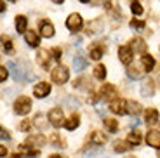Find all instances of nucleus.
Wrapping results in <instances>:
<instances>
[{
    "label": "nucleus",
    "instance_id": "1",
    "mask_svg": "<svg viewBox=\"0 0 160 158\" xmlns=\"http://www.w3.org/2000/svg\"><path fill=\"white\" fill-rule=\"evenodd\" d=\"M7 66L12 71V77L16 78V82H28V80L35 78V75H32L30 71H24V66L18 64L16 61H7Z\"/></svg>",
    "mask_w": 160,
    "mask_h": 158
},
{
    "label": "nucleus",
    "instance_id": "2",
    "mask_svg": "<svg viewBox=\"0 0 160 158\" xmlns=\"http://www.w3.org/2000/svg\"><path fill=\"white\" fill-rule=\"evenodd\" d=\"M68 77H70L68 68H66V66H63V64L56 66L54 70H52V73H51L52 82H54V83H58V85H63V83H66V82H68Z\"/></svg>",
    "mask_w": 160,
    "mask_h": 158
},
{
    "label": "nucleus",
    "instance_id": "3",
    "mask_svg": "<svg viewBox=\"0 0 160 158\" xmlns=\"http://www.w3.org/2000/svg\"><path fill=\"white\" fill-rule=\"evenodd\" d=\"M14 111L18 115H28L32 111V99L26 96H19L14 103Z\"/></svg>",
    "mask_w": 160,
    "mask_h": 158
},
{
    "label": "nucleus",
    "instance_id": "4",
    "mask_svg": "<svg viewBox=\"0 0 160 158\" xmlns=\"http://www.w3.org/2000/svg\"><path fill=\"white\" fill-rule=\"evenodd\" d=\"M82 24H84V21H82V16H80V14H77V12L70 14L68 19H66V28H68L72 33L80 32V30H82Z\"/></svg>",
    "mask_w": 160,
    "mask_h": 158
},
{
    "label": "nucleus",
    "instance_id": "5",
    "mask_svg": "<svg viewBox=\"0 0 160 158\" xmlns=\"http://www.w3.org/2000/svg\"><path fill=\"white\" fill-rule=\"evenodd\" d=\"M47 118H49V123H51L52 127H61L64 123V120H63V110L61 108H52L51 111H49V115H47Z\"/></svg>",
    "mask_w": 160,
    "mask_h": 158
},
{
    "label": "nucleus",
    "instance_id": "6",
    "mask_svg": "<svg viewBox=\"0 0 160 158\" xmlns=\"http://www.w3.org/2000/svg\"><path fill=\"white\" fill-rule=\"evenodd\" d=\"M99 97L104 99V101H113L117 97V87L112 85V83H106L99 89Z\"/></svg>",
    "mask_w": 160,
    "mask_h": 158
},
{
    "label": "nucleus",
    "instance_id": "7",
    "mask_svg": "<svg viewBox=\"0 0 160 158\" xmlns=\"http://www.w3.org/2000/svg\"><path fill=\"white\" fill-rule=\"evenodd\" d=\"M33 94H35V97H47L49 94H51V83L47 82H38L33 87Z\"/></svg>",
    "mask_w": 160,
    "mask_h": 158
},
{
    "label": "nucleus",
    "instance_id": "8",
    "mask_svg": "<svg viewBox=\"0 0 160 158\" xmlns=\"http://www.w3.org/2000/svg\"><path fill=\"white\" fill-rule=\"evenodd\" d=\"M132 56H134V51H131L129 45H122V47L118 49V59L122 61L125 66L132 63Z\"/></svg>",
    "mask_w": 160,
    "mask_h": 158
},
{
    "label": "nucleus",
    "instance_id": "9",
    "mask_svg": "<svg viewBox=\"0 0 160 158\" xmlns=\"http://www.w3.org/2000/svg\"><path fill=\"white\" fill-rule=\"evenodd\" d=\"M37 63L44 68V70H49V66H51V52L45 51V49H40L37 52Z\"/></svg>",
    "mask_w": 160,
    "mask_h": 158
},
{
    "label": "nucleus",
    "instance_id": "10",
    "mask_svg": "<svg viewBox=\"0 0 160 158\" xmlns=\"http://www.w3.org/2000/svg\"><path fill=\"white\" fill-rule=\"evenodd\" d=\"M110 110L117 115H125L127 113V101H124V99H113L112 104H110Z\"/></svg>",
    "mask_w": 160,
    "mask_h": 158
},
{
    "label": "nucleus",
    "instance_id": "11",
    "mask_svg": "<svg viewBox=\"0 0 160 158\" xmlns=\"http://www.w3.org/2000/svg\"><path fill=\"white\" fill-rule=\"evenodd\" d=\"M45 142H47V137L44 134H33V136H28L26 146H45Z\"/></svg>",
    "mask_w": 160,
    "mask_h": 158
},
{
    "label": "nucleus",
    "instance_id": "12",
    "mask_svg": "<svg viewBox=\"0 0 160 158\" xmlns=\"http://www.w3.org/2000/svg\"><path fill=\"white\" fill-rule=\"evenodd\" d=\"M129 47L132 49L134 52H139V54H144V51H146V42H144L141 37H134V38L131 40V44H129Z\"/></svg>",
    "mask_w": 160,
    "mask_h": 158
},
{
    "label": "nucleus",
    "instance_id": "13",
    "mask_svg": "<svg viewBox=\"0 0 160 158\" xmlns=\"http://www.w3.org/2000/svg\"><path fill=\"white\" fill-rule=\"evenodd\" d=\"M158 111L155 108H148V110H144V122L148 123V125H155L158 123Z\"/></svg>",
    "mask_w": 160,
    "mask_h": 158
},
{
    "label": "nucleus",
    "instance_id": "14",
    "mask_svg": "<svg viewBox=\"0 0 160 158\" xmlns=\"http://www.w3.org/2000/svg\"><path fill=\"white\" fill-rule=\"evenodd\" d=\"M40 35L45 37V38H51L54 35V26H52V23H49L47 19L40 21Z\"/></svg>",
    "mask_w": 160,
    "mask_h": 158
},
{
    "label": "nucleus",
    "instance_id": "15",
    "mask_svg": "<svg viewBox=\"0 0 160 158\" xmlns=\"http://www.w3.org/2000/svg\"><path fill=\"white\" fill-rule=\"evenodd\" d=\"M146 142H148L152 148L160 150V132L158 131H150L146 134Z\"/></svg>",
    "mask_w": 160,
    "mask_h": 158
},
{
    "label": "nucleus",
    "instance_id": "16",
    "mask_svg": "<svg viewBox=\"0 0 160 158\" xmlns=\"http://www.w3.org/2000/svg\"><path fill=\"white\" fill-rule=\"evenodd\" d=\"M101 148L98 146V144H94V146H85L84 150L80 151V158H94L96 155H99Z\"/></svg>",
    "mask_w": 160,
    "mask_h": 158
},
{
    "label": "nucleus",
    "instance_id": "17",
    "mask_svg": "<svg viewBox=\"0 0 160 158\" xmlns=\"http://www.w3.org/2000/svg\"><path fill=\"white\" fill-rule=\"evenodd\" d=\"M87 59H85L84 56H75V59H73V70L77 71V73H80V71H84L85 68H87Z\"/></svg>",
    "mask_w": 160,
    "mask_h": 158
},
{
    "label": "nucleus",
    "instance_id": "18",
    "mask_svg": "<svg viewBox=\"0 0 160 158\" xmlns=\"http://www.w3.org/2000/svg\"><path fill=\"white\" fill-rule=\"evenodd\" d=\"M141 66H143L144 71H152L155 68V59L150 54H143L141 56Z\"/></svg>",
    "mask_w": 160,
    "mask_h": 158
},
{
    "label": "nucleus",
    "instance_id": "19",
    "mask_svg": "<svg viewBox=\"0 0 160 158\" xmlns=\"http://www.w3.org/2000/svg\"><path fill=\"white\" fill-rule=\"evenodd\" d=\"M24 38H26V42H28V45H32V47H38L40 44V37L37 35L33 30H30V32L24 33Z\"/></svg>",
    "mask_w": 160,
    "mask_h": 158
},
{
    "label": "nucleus",
    "instance_id": "20",
    "mask_svg": "<svg viewBox=\"0 0 160 158\" xmlns=\"http://www.w3.org/2000/svg\"><path fill=\"white\" fill-rule=\"evenodd\" d=\"M153 91H155V85H153V82L150 78L144 80L143 87H141V94L144 96V97H150V96H153Z\"/></svg>",
    "mask_w": 160,
    "mask_h": 158
},
{
    "label": "nucleus",
    "instance_id": "21",
    "mask_svg": "<svg viewBox=\"0 0 160 158\" xmlns=\"http://www.w3.org/2000/svg\"><path fill=\"white\" fill-rule=\"evenodd\" d=\"M49 142H51L54 148H66V141H64V139L61 137L58 132H54V134L49 137Z\"/></svg>",
    "mask_w": 160,
    "mask_h": 158
},
{
    "label": "nucleus",
    "instance_id": "22",
    "mask_svg": "<svg viewBox=\"0 0 160 158\" xmlns=\"http://www.w3.org/2000/svg\"><path fill=\"white\" fill-rule=\"evenodd\" d=\"M80 125V118H78V115H72L66 122H64V127L68 129V131H75V129H78Z\"/></svg>",
    "mask_w": 160,
    "mask_h": 158
},
{
    "label": "nucleus",
    "instance_id": "23",
    "mask_svg": "<svg viewBox=\"0 0 160 158\" xmlns=\"http://www.w3.org/2000/svg\"><path fill=\"white\" fill-rule=\"evenodd\" d=\"M103 30V24H101V19H94L91 24L87 26V35H96Z\"/></svg>",
    "mask_w": 160,
    "mask_h": 158
},
{
    "label": "nucleus",
    "instance_id": "24",
    "mask_svg": "<svg viewBox=\"0 0 160 158\" xmlns=\"http://www.w3.org/2000/svg\"><path fill=\"white\" fill-rule=\"evenodd\" d=\"M33 125L38 127L40 131H47V118H45L42 113H38L35 118H33Z\"/></svg>",
    "mask_w": 160,
    "mask_h": 158
},
{
    "label": "nucleus",
    "instance_id": "25",
    "mask_svg": "<svg viewBox=\"0 0 160 158\" xmlns=\"http://www.w3.org/2000/svg\"><path fill=\"white\" fill-rule=\"evenodd\" d=\"M73 89H84V91H89V89H92V82L87 78H78L73 82Z\"/></svg>",
    "mask_w": 160,
    "mask_h": 158
},
{
    "label": "nucleus",
    "instance_id": "26",
    "mask_svg": "<svg viewBox=\"0 0 160 158\" xmlns=\"http://www.w3.org/2000/svg\"><path fill=\"white\" fill-rule=\"evenodd\" d=\"M127 113L136 116V115L141 113V104L138 101H127Z\"/></svg>",
    "mask_w": 160,
    "mask_h": 158
},
{
    "label": "nucleus",
    "instance_id": "27",
    "mask_svg": "<svg viewBox=\"0 0 160 158\" xmlns=\"http://www.w3.org/2000/svg\"><path fill=\"white\" fill-rule=\"evenodd\" d=\"M132 144L129 141H115V144H113V150L117 151V153H124V151L131 150Z\"/></svg>",
    "mask_w": 160,
    "mask_h": 158
},
{
    "label": "nucleus",
    "instance_id": "28",
    "mask_svg": "<svg viewBox=\"0 0 160 158\" xmlns=\"http://www.w3.org/2000/svg\"><path fill=\"white\" fill-rule=\"evenodd\" d=\"M91 141H92V144H98V146H103L104 142L108 141V137L104 134H101V132H92V136H91Z\"/></svg>",
    "mask_w": 160,
    "mask_h": 158
},
{
    "label": "nucleus",
    "instance_id": "29",
    "mask_svg": "<svg viewBox=\"0 0 160 158\" xmlns=\"http://www.w3.org/2000/svg\"><path fill=\"white\" fill-rule=\"evenodd\" d=\"M26 24H28V21H26L24 16H16V30H18V33H26L28 32V30H26Z\"/></svg>",
    "mask_w": 160,
    "mask_h": 158
},
{
    "label": "nucleus",
    "instance_id": "30",
    "mask_svg": "<svg viewBox=\"0 0 160 158\" xmlns=\"http://www.w3.org/2000/svg\"><path fill=\"white\" fill-rule=\"evenodd\" d=\"M103 54H104L103 45H94V47L91 49V59H94V61H99Z\"/></svg>",
    "mask_w": 160,
    "mask_h": 158
},
{
    "label": "nucleus",
    "instance_id": "31",
    "mask_svg": "<svg viewBox=\"0 0 160 158\" xmlns=\"http://www.w3.org/2000/svg\"><path fill=\"white\" fill-rule=\"evenodd\" d=\"M127 73H129V77L131 78H141L143 77V73H141V70L136 66V64H127Z\"/></svg>",
    "mask_w": 160,
    "mask_h": 158
},
{
    "label": "nucleus",
    "instance_id": "32",
    "mask_svg": "<svg viewBox=\"0 0 160 158\" xmlns=\"http://www.w3.org/2000/svg\"><path fill=\"white\" fill-rule=\"evenodd\" d=\"M103 123H104V127L108 129V132H117L118 131V122H117L115 118H104Z\"/></svg>",
    "mask_w": 160,
    "mask_h": 158
},
{
    "label": "nucleus",
    "instance_id": "33",
    "mask_svg": "<svg viewBox=\"0 0 160 158\" xmlns=\"http://www.w3.org/2000/svg\"><path fill=\"white\" fill-rule=\"evenodd\" d=\"M92 75H94L96 80H104L106 78V68H104L103 64H98V66L94 68V73H92Z\"/></svg>",
    "mask_w": 160,
    "mask_h": 158
},
{
    "label": "nucleus",
    "instance_id": "34",
    "mask_svg": "<svg viewBox=\"0 0 160 158\" xmlns=\"http://www.w3.org/2000/svg\"><path fill=\"white\" fill-rule=\"evenodd\" d=\"M127 141L131 142L132 146H138V144L141 142V134H139V132H136V131H134V132H129Z\"/></svg>",
    "mask_w": 160,
    "mask_h": 158
},
{
    "label": "nucleus",
    "instance_id": "35",
    "mask_svg": "<svg viewBox=\"0 0 160 158\" xmlns=\"http://www.w3.org/2000/svg\"><path fill=\"white\" fill-rule=\"evenodd\" d=\"M2 47H4V51L7 52V54H11L14 49H12V42L9 38H5V37H2Z\"/></svg>",
    "mask_w": 160,
    "mask_h": 158
},
{
    "label": "nucleus",
    "instance_id": "36",
    "mask_svg": "<svg viewBox=\"0 0 160 158\" xmlns=\"http://www.w3.org/2000/svg\"><path fill=\"white\" fill-rule=\"evenodd\" d=\"M132 12L136 14V16H139V14H143V7H141V4L138 2V0H132V5H131Z\"/></svg>",
    "mask_w": 160,
    "mask_h": 158
},
{
    "label": "nucleus",
    "instance_id": "37",
    "mask_svg": "<svg viewBox=\"0 0 160 158\" xmlns=\"http://www.w3.org/2000/svg\"><path fill=\"white\" fill-rule=\"evenodd\" d=\"M131 26H132V28H136V30H143V28H144V21L131 19Z\"/></svg>",
    "mask_w": 160,
    "mask_h": 158
},
{
    "label": "nucleus",
    "instance_id": "38",
    "mask_svg": "<svg viewBox=\"0 0 160 158\" xmlns=\"http://www.w3.org/2000/svg\"><path fill=\"white\" fill-rule=\"evenodd\" d=\"M19 129L23 132H30V129H32V122H30V120H23L21 125H19Z\"/></svg>",
    "mask_w": 160,
    "mask_h": 158
},
{
    "label": "nucleus",
    "instance_id": "39",
    "mask_svg": "<svg viewBox=\"0 0 160 158\" xmlns=\"http://www.w3.org/2000/svg\"><path fill=\"white\" fill-rule=\"evenodd\" d=\"M7 77H9V71H7V68L2 64V66H0V80H2V82H5V80H7Z\"/></svg>",
    "mask_w": 160,
    "mask_h": 158
},
{
    "label": "nucleus",
    "instance_id": "40",
    "mask_svg": "<svg viewBox=\"0 0 160 158\" xmlns=\"http://www.w3.org/2000/svg\"><path fill=\"white\" fill-rule=\"evenodd\" d=\"M66 103H68L66 106H68L70 110H73V108L78 106V101H77V99H72V97H66Z\"/></svg>",
    "mask_w": 160,
    "mask_h": 158
},
{
    "label": "nucleus",
    "instance_id": "41",
    "mask_svg": "<svg viewBox=\"0 0 160 158\" xmlns=\"http://www.w3.org/2000/svg\"><path fill=\"white\" fill-rule=\"evenodd\" d=\"M52 57L56 61H61V49L59 47H54L52 49Z\"/></svg>",
    "mask_w": 160,
    "mask_h": 158
},
{
    "label": "nucleus",
    "instance_id": "42",
    "mask_svg": "<svg viewBox=\"0 0 160 158\" xmlns=\"http://www.w3.org/2000/svg\"><path fill=\"white\" fill-rule=\"evenodd\" d=\"M0 137H2V141H9V139H11V136L7 134V131H5L4 127L0 129Z\"/></svg>",
    "mask_w": 160,
    "mask_h": 158
},
{
    "label": "nucleus",
    "instance_id": "43",
    "mask_svg": "<svg viewBox=\"0 0 160 158\" xmlns=\"http://www.w3.org/2000/svg\"><path fill=\"white\" fill-rule=\"evenodd\" d=\"M7 155V148L5 146H0V156H5Z\"/></svg>",
    "mask_w": 160,
    "mask_h": 158
},
{
    "label": "nucleus",
    "instance_id": "44",
    "mask_svg": "<svg viewBox=\"0 0 160 158\" xmlns=\"http://www.w3.org/2000/svg\"><path fill=\"white\" fill-rule=\"evenodd\" d=\"M136 125H139V120H132V123L129 127H136Z\"/></svg>",
    "mask_w": 160,
    "mask_h": 158
},
{
    "label": "nucleus",
    "instance_id": "45",
    "mask_svg": "<svg viewBox=\"0 0 160 158\" xmlns=\"http://www.w3.org/2000/svg\"><path fill=\"white\" fill-rule=\"evenodd\" d=\"M49 158H66V156H61V155H51Z\"/></svg>",
    "mask_w": 160,
    "mask_h": 158
},
{
    "label": "nucleus",
    "instance_id": "46",
    "mask_svg": "<svg viewBox=\"0 0 160 158\" xmlns=\"http://www.w3.org/2000/svg\"><path fill=\"white\" fill-rule=\"evenodd\" d=\"M52 2H54V4H63L64 0H52Z\"/></svg>",
    "mask_w": 160,
    "mask_h": 158
},
{
    "label": "nucleus",
    "instance_id": "47",
    "mask_svg": "<svg viewBox=\"0 0 160 158\" xmlns=\"http://www.w3.org/2000/svg\"><path fill=\"white\" fill-rule=\"evenodd\" d=\"M11 158H21V155H12Z\"/></svg>",
    "mask_w": 160,
    "mask_h": 158
},
{
    "label": "nucleus",
    "instance_id": "48",
    "mask_svg": "<svg viewBox=\"0 0 160 158\" xmlns=\"http://www.w3.org/2000/svg\"><path fill=\"white\" fill-rule=\"evenodd\" d=\"M78 2H84V4H87V2H91V0H78Z\"/></svg>",
    "mask_w": 160,
    "mask_h": 158
},
{
    "label": "nucleus",
    "instance_id": "49",
    "mask_svg": "<svg viewBox=\"0 0 160 158\" xmlns=\"http://www.w3.org/2000/svg\"><path fill=\"white\" fill-rule=\"evenodd\" d=\"M125 158H136V156H125Z\"/></svg>",
    "mask_w": 160,
    "mask_h": 158
},
{
    "label": "nucleus",
    "instance_id": "50",
    "mask_svg": "<svg viewBox=\"0 0 160 158\" xmlns=\"http://www.w3.org/2000/svg\"><path fill=\"white\" fill-rule=\"evenodd\" d=\"M11 2H16V0H11Z\"/></svg>",
    "mask_w": 160,
    "mask_h": 158
}]
</instances>
